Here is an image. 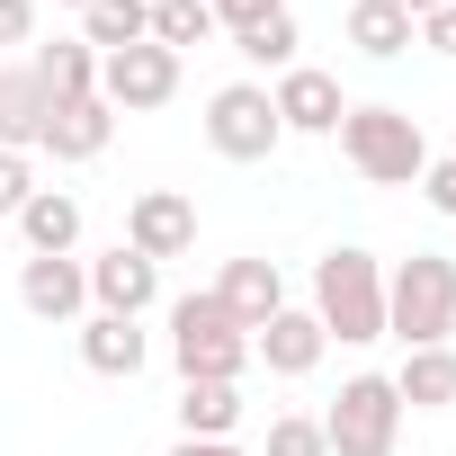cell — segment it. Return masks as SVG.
Wrapping results in <instances>:
<instances>
[{
	"label": "cell",
	"instance_id": "obj_33",
	"mask_svg": "<svg viewBox=\"0 0 456 456\" xmlns=\"http://www.w3.org/2000/svg\"><path fill=\"white\" fill-rule=\"evenodd\" d=\"M54 10H90V0H54Z\"/></svg>",
	"mask_w": 456,
	"mask_h": 456
},
{
	"label": "cell",
	"instance_id": "obj_20",
	"mask_svg": "<svg viewBox=\"0 0 456 456\" xmlns=\"http://www.w3.org/2000/svg\"><path fill=\"white\" fill-rule=\"evenodd\" d=\"M37 134H45L37 72H0V152H37Z\"/></svg>",
	"mask_w": 456,
	"mask_h": 456
},
{
	"label": "cell",
	"instance_id": "obj_22",
	"mask_svg": "<svg viewBox=\"0 0 456 456\" xmlns=\"http://www.w3.org/2000/svg\"><path fill=\"white\" fill-rule=\"evenodd\" d=\"M349 45H358L367 63H394V54L411 45V19L394 10V0H349Z\"/></svg>",
	"mask_w": 456,
	"mask_h": 456
},
{
	"label": "cell",
	"instance_id": "obj_32",
	"mask_svg": "<svg viewBox=\"0 0 456 456\" xmlns=\"http://www.w3.org/2000/svg\"><path fill=\"white\" fill-rule=\"evenodd\" d=\"M394 10H403V19H429V10H447V0H394Z\"/></svg>",
	"mask_w": 456,
	"mask_h": 456
},
{
	"label": "cell",
	"instance_id": "obj_1",
	"mask_svg": "<svg viewBox=\"0 0 456 456\" xmlns=\"http://www.w3.org/2000/svg\"><path fill=\"white\" fill-rule=\"evenodd\" d=\"M170 367H179V385H242V367H251V331L224 314L215 287H197V296L170 305Z\"/></svg>",
	"mask_w": 456,
	"mask_h": 456
},
{
	"label": "cell",
	"instance_id": "obj_21",
	"mask_svg": "<svg viewBox=\"0 0 456 456\" xmlns=\"http://www.w3.org/2000/svg\"><path fill=\"white\" fill-rule=\"evenodd\" d=\"M242 429V385H179V438H233Z\"/></svg>",
	"mask_w": 456,
	"mask_h": 456
},
{
	"label": "cell",
	"instance_id": "obj_9",
	"mask_svg": "<svg viewBox=\"0 0 456 456\" xmlns=\"http://www.w3.org/2000/svg\"><path fill=\"white\" fill-rule=\"evenodd\" d=\"M152 296H161V269H152L143 251H126V242H117V251H99V260H90V305H99V314L143 322V314H152Z\"/></svg>",
	"mask_w": 456,
	"mask_h": 456
},
{
	"label": "cell",
	"instance_id": "obj_2",
	"mask_svg": "<svg viewBox=\"0 0 456 456\" xmlns=\"http://www.w3.org/2000/svg\"><path fill=\"white\" fill-rule=\"evenodd\" d=\"M314 322H322V340H349V349L385 340V269H376V251H358V242L322 251V269H314Z\"/></svg>",
	"mask_w": 456,
	"mask_h": 456
},
{
	"label": "cell",
	"instance_id": "obj_29",
	"mask_svg": "<svg viewBox=\"0 0 456 456\" xmlns=\"http://www.w3.org/2000/svg\"><path fill=\"white\" fill-rule=\"evenodd\" d=\"M420 45L456 63V0H447V10H429V19H420Z\"/></svg>",
	"mask_w": 456,
	"mask_h": 456
},
{
	"label": "cell",
	"instance_id": "obj_26",
	"mask_svg": "<svg viewBox=\"0 0 456 456\" xmlns=\"http://www.w3.org/2000/svg\"><path fill=\"white\" fill-rule=\"evenodd\" d=\"M37 197V170H28V152H0V215L19 224V206Z\"/></svg>",
	"mask_w": 456,
	"mask_h": 456
},
{
	"label": "cell",
	"instance_id": "obj_31",
	"mask_svg": "<svg viewBox=\"0 0 456 456\" xmlns=\"http://www.w3.org/2000/svg\"><path fill=\"white\" fill-rule=\"evenodd\" d=\"M170 456H242V447H233V438H179Z\"/></svg>",
	"mask_w": 456,
	"mask_h": 456
},
{
	"label": "cell",
	"instance_id": "obj_16",
	"mask_svg": "<svg viewBox=\"0 0 456 456\" xmlns=\"http://www.w3.org/2000/svg\"><path fill=\"white\" fill-rule=\"evenodd\" d=\"M28 72H37L45 108H63V99H99V54H90L81 37H54V45H45V54H37Z\"/></svg>",
	"mask_w": 456,
	"mask_h": 456
},
{
	"label": "cell",
	"instance_id": "obj_6",
	"mask_svg": "<svg viewBox=\"0 0 456 456\" xmlns=\"http://www.w3.org/2000/svg\"><path fill=\"white\" fill-rule=\"evenodd\" d=\"M206 143H215L224 161H269V152L287 143L278 99H269L260 81H224V90L206 99Z\"/></svg>",
	"mask_w": 456,
	"mask_h": 456
},
{
	"label": "cell",
	"instance_id": "obj_24",
	"mask_svg": "<svg viewBox=\"0 0 456 456\" xmlns=\"http://www.w3.org/2000/svg\"><path fill=\"white\" fill-rule=\"evenodd\" d=\"M215 37V10H206V0H152V45H206Z\"/></svg>",
	"mask_w": 456,
	"mask_h": 456
},
{
	"label": "cell",
	"instance_id": "obj_11",
	"mask_svg": "<svg viewBox=\"0 0 456 456\" xmlns=\"http://www.w3.org/2000/svg\"><path fill=\"white\" fill-rule=\"evenodd\" d=\"M108 134H117V108H108V99H63V108H45L37 152H54V161H99Z\"/></svg>",
	"mask_w": 456,
	"mask_h": 456
},
{
	"label": "cell",
	"instance_id": "obj_4",
	"mask_svg": "<svg viewBox=\"0 0 456 456\" xmlns=\"http://www.w3.org/2000/svg\"><path fill=\"white\" fill-rule=\"evenodd\" d=\"M340 152H349V170H358L367 188H420V170H429L420 126H411L403 108H385V99L340 117Z\"/></svg>",
	"mask_w": 456,
	"mask_h": 456
},
{
	"label": "cell",
	"instance_id": "obj_27",
	"mask_svg": "<svg viewBox=\"0 0 456 456\" xmlns=\"http://www.w3.org/2000/svg\"><path fill=\"white\" fill-rule=\"evenodd\" d=\"M420 197H429V206H438V215H456V152H447V161H429V170H420Z\"/></svg>",
	"mask_w": 456,
	"mask_h": 456
},
{
	"label": "cell",
	"instance_id": "obj_25",
	"mask_svg": "<svg viewBox=\"0 0 456 456\" xmlns=\"http://www.w3.org/2000/svg\"><path fill=\"white\" fill-rule=\"evenodd\" d=\"M269 456H331V438H322V420L287 411V420H269Z\"/></svg>",
	"mask_w": 456,
	"mask_h": 456
},
{
	"label": "cell",
	"instance_id": "obj_15",
	"mask_svg": "<svg viewBox=\"0 0 456 456\" xmlns=\"http://www.w3.org/2000/svg\"><path fill=\"white\" fill-rule=\"evenodd\" d=\"M215 296H224V314H233L242 331H260L269 314H287V278H278V260H233L215 278Z\"/></svg>",
	"mask_w": 456,
	"mask_h": 456
},
{
	"label": "cell",
	"instance_id": "obj_30",
	"mask_svg": "<svg viewBox=\"0 0 456 456\" xmlns=\"http://www.w3.org/2000/svg\"><path fill=\"white\" fill-rule=\"evenodd\" d=\"M37 37V0H0V45H28Z\"/></svg>",
	"mask_w": 456,
	"mask_h": 456
},
{
	"label": "cell",
	"instance_id": "obj_17",
	"mask_svg": "<svg viewBox=\"0 0 456 456\" xmlns=\"http://www.w3.org/2000/svg\"><path fill=\"white\" fill-rule=\"evenodd\" d=\"M143 358H152V340L134 322H117V314H90L81 322V367L90 376H143Z\"/></svg>",
	"mask_w": 456,
	"mask_h": 456
},
{
	"label": "cell",
	"instance_id": "obj_13",
	"mask_svg": "<svg viewBox=\"0 0 456 456\" xmlns=\"http://www.w3.org/2000/svg\"><path fill=\"white\" fill-rule=\"evenodd\" d=\"M322 349H331V340H322V322H314V314H296V305H287V314H269V322L251 331V358H269V376H314V367H322Z\"/></svg>",
	"mask_w": 456,
	"mask_h": 456
},
{
	"label": "cell",
	"instance_id": "obj_19",
	"mask_svg": "<svg viewBox=\"0 0 456 456\" xmlns=\"http://www.w3.org/2000/svg\"><path fill=\"white\" fill-rule=\"evenodd\" d=\"M143 37H152V0H90L81 10V45L90 54H126Z\"/></svg>",
	"mask_w": 456,
	"mask_h": 456
},
{
	"label": "cell",
	"instance_id": "obj_7",
	"mask_svg": "<svg viewBox=\"0 0 456 456\" xmlns=\"http://www.w3.org/2000/svg\"><path fill=\"white\" fill-rule=\"evenodd\" d=\"M99 99L108 108H126V117H143V108H170L179 99V54L170 45H126V54H99Z\"/></svg>",
	"mask_w": 456,
	"mask_h": 456
},
{
	"label": "cell",
	"instance_id": "obj_14",
	"mask_svg": "<svg viewBox=\"0 0 456 456\" xmlns=\"http://www.w3.org/2000/svg\"><path fill=\"white\" fill-rule=\"evenodd\" d=\"M19 233H28V260H72L81 251V197L72 188H37L19 206Z\"/></svg>",
	"mask_w": 456,
	"mask_h": 456
},
{
	"label": "cell",
	"instance_id": "obj_3",
	"mask_svg": "<svg viewBox=\"0 0 456 456\" xmlns=\"http://www.w3.org/2000/svg\"><path fill=\"white\" fill-rule=\"evenodd\" d=\"M456 331V260L447 251H411L394 278H385V340L403 349H447Z\"/></svg>",
	"mask_w": 456,
	"mask_h": 456
},
{
	"label": "cell",
	"instance_id": "obj_28",
	"mask_svg": "<svg viewBox=\"0 0 456 456\" xmlns=\"http://www.w3.org/2000/svg\"><path fill=\"white\" fill-rule=\"evenodd\" d=\"M206 10H215V28H251V19L287 10V0H206Z\"/></svg>",
	"mask_w": 456,
	"mask_h": 456
},
{
	"label": "cell",
	"instance_id": "obj_23",
	"mask_svg": "<svg viewBox=\"0 0 456 456\" xmlns=\"http://www.w3.org/2000/svg\"><path fill=\"white\" fill-rule=\"evenodd\" d=\"M233 54H242V63H260V72H296V19H287V10H269V19L233 28Z\"/></svg>",
	"mask_w": 456,
	"mask_h": 456
},
{
	"label": "cell",
	"instance_id": "obj_18",
	"mask_svg": "<svg viewBox=\"0 0 456 456\" xmlns=\"http://www.w3.org/2000/svg\"><path fill=\"white\" fill-rule=\"evenodd\" d=\"M394 394H403V411H447L456 403V349H403Z\"/></svg>",
	"mask_w": 456,
	"mask_h": 456
},
{
	"label": "cell",
	"instance_id": "obj_10",
	"mask_svg": "<svg viewBox=\"0 0 456 456\" xmlns=\"http://www.w3.org/2000/svg\"><path fill=\"white\" fill-rule=\"evenodd\" d=\"M278 126L287 134H340V117H349V99H340V81L331 72H314V63H296V72H278Z\"/></svg>",
	"mask_w": 456,
	"mask_h": 456
},
{
	"label": "cell",
	"instance_id": "obj_8",
	"mask_svg": "<svg viewBox=\"0 0 456 456\" xmlns=\"http://www.w3.org/2000/svg\"><path fill=\"white\" fill-rule=\"evenodd\" d=\"M126 251H143L152 269L179 260V251H197V206H188L179 188H143V197L126 206Z\"/></svg>",
	"mask_w": 456,
	"mask_h": 456
},
{
	"label": "cell",
	"instance_id": "obj_5",
	"mask_svg": "<svg viewBox=\"0 0 456 456\" xmlns=\"http://www.w3.org/2000/svg\"><path fill=\"white\" fill-rule=\"evenodd\" d=\"M322 438H331V456H394L403 447V394H394V376H349L340 403L322 411Z\"/></svg>",
	"mask_w": 456,
	"mask_h": 456
},
{
	"label": "cell",
	"instance_id": "obj_12",
	"mask_svg": "<svg viewBox=\"0 0 456 456\" xmlns=\"http://www.w3.org/2000/svg\"><path fill=\"white\" fill-rule=\"evenodd\" d=\"M19 305H28L37 322H81V305H90V260H28V269H19Z\"/></svg>",
	"mask_w": 456,
	"mask_h": 456
}]
</instances>
